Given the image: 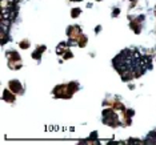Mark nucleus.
Returning a JSON list of instances; mask_svg holds the SVG:
<instances>
[]
</instances>
